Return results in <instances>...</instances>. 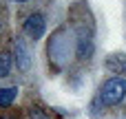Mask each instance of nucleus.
I'll list each match as a JSON object with an SVG mask.
<instances>
[{
  "label": "nucleus",
  "mask_w": 126,
  "mask_h": 119,
  "mask_svg": "<svg viewBox=\"0 0 126 119\" xmlns=\"http://www.w3.org/2000/svg\"><path fill=\"white\" fill-rule=\"evenodd\" d=\"M22 31L27 33V38H31V40H40V38L44 35V31H47V22H44V18H42L40 13H31V15L24 20Z\"/></svg>",
  "instance_id": "f03ea898"
},
{
  "label": "nucleus",
  "mask_w": 126,
  "mask_h": 119,
  "mask_svg": "<svg viewBox=\"0 0 126 119\" xmlns=\"http://www.w3.org/2000/svg\"><path fill=\"white\" fill-rule=\"evenodd\" d=\"M126 95V79L124 77H111L102 84V91H100V97L104 104L109 106H115L124 99Z\"/></svg>",
  "instance_id": "f257e3e1"
},
{
  "label": "nucleus",
  "mask_w": 126,
  "mask_h": 119,
  "mask_svg": "<svg viewBox=\"0 0 126 119\" xmlns=\"http://www.w3.org/2000/svg\"><path fill=\"white\" fill-rule=\"evenodd\" d=\"M104 64H106L109 71H113V73H124L126 75V53H122V51L109 55V57L104 60Z\"/></svg>",
  "instance_id": "7ed1b4c3"
},
{
  "label": "nucleus",
  "mask_w": 126,
  "mask_h": 119,
  "mask_svg": "<svg viewBox=\"0 0 126 119\" xmlns=\"http://www.w3.org/2000/svg\"><path fill=\"white\" fill-rule=\"evenodd\" d=\"M16 57H18L20 68H22V71H27V68H29V53H27V46H24V42H22V40H18V42H16Z\"/></svg>",
  "instance_id": "20e7f679"
},
{
  "label": "nucleus",
  "mask_w": 126,
  "mask_h": 119,
  "mask_svg": "<svg viewBox=\"0 0 126 119\" xmlns=\"http://www.w3.org/2000/svg\"><path fill=\"white\" fill-rule=\"evenodd\" d=\"M91 55H93V44L82 38L80 44H78V57H80V60H89Z\"/></svg>",
  "instance_id": "423d86ee"
},
{
  "label": "nucleus",
  "mask_w": 126,
  "mask_h": 119,
  "mask_svg": "<svg viewBox=\"0 0 126 119\" xmlns=\"http://www.w3.org/2000/svg\"><path fill=\"white\" fill-rule=\"evenodd\" d=\"M9 68H11V57H9V53H0V77L9 75Z\"/></svg>",
  "instance_id": "0eeeda50"
},
{
  "label": "nucleus",
  "mask_w": 126,
  "mask_h": 119,
  "mask_svg": "<svg viewBox=\"0 0 126 119\" xmlns=\"http://www.w3.org/2000/svg\"><path fill=\"white\" fill-rule=\"evenodd\" d=\"M13 2H27V0H13Z\"/></svg>",
  "instance_id": "6e6552de"
},
{
  "label": "nucleus",
  "mask_w": 126,
  "mask_h": 119,
  "mask_svg": "<svg viewBox=\"0 0 126 119\" xmlns=\"http://www.w3.org/2000/svg\"><path fill=\"white\" fill-rule=\"evenodd\" d=\"M16 88L11 86V88H0V106L2 108H7V106H11V102L16 99Z\"/></svg>",
  "instance_id": "39448f33"
}]
</instances>
